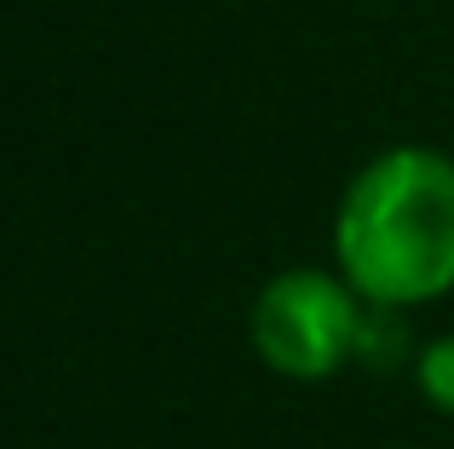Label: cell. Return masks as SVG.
I'll use <instances>...</instances> for the list:
<instances>
[{"label":"cell","mask_w":454,"mask_h":449,"mask_svg":"<svg viewBox=\"0 0 454 449\" xmlns=\"http://www.w3.org/2000/svg\"><path fill=\"white\" fill-rule=\"evenodd\" d=\"M333 271L368 305L409 311L454 294V156L391 145L333 208Z\"/></svg>","instance_id":"obj_1"},{"label":"cell","mask_w":454,"mask_h":449,"mask_svg":"<svg viewBox=\"0 0 454 449\" xmlns=\"http://www.w3.org/2000/svg\"><path fill=\"white\" fill-rule=\"evenodd\" d=\"M368 300L322 265H288L254 294L247 305V340L259 363L282 381H333L345 363L363 351Z\"/></svg>","instance_id":"obj_2"},{"label":"cell","mask_w":454,"mask_h":449,"mask_svg":"<svg viewBox=\"0 0 454 449\" xmlns=\"http://www.w3.org/2000/svg\"><path fill=\"white\" fill-rule=\"evenodd\" d=\"M414 386L437 415L454 421V335H432L414 351Z\"/></svg>","instance_id":"obj_3"}]
</instances>
